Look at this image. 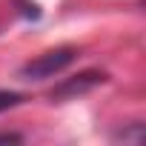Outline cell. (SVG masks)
Wrapping results in <instances>:
<instances>
[{
    "mask_svg": "<svg viewBox=\"0 0 146 146\" xmlns=\"http://www.w3.org/2000/svg\"><path fill=\"white\" fill-rule=\"evenodd\" d=\"M78 57V49L72 46H60V49H49L43 54H37L35 60H29L20 69V78L26 80H43V78H54L57 72H63L72 60Z\"/></svg>",
    "mask_w": 146,
    "mask_h": 146,
    "instance_id": "1",
    "label": "cell"
},
{
    "mask_svg": "<svg viewBox=\"0 0 146 146\" xmlns=\"http://www.w3.org/2000/svg\"><path fill=\"white\" fill-rule=\"evenodd\" d=\"M17 6H20V15H23V17H32V20H37V17H40V9H37L35 3H26V0H17Z\"/></svg>",
    "mask_w": 146,
    "mask_h": 146,
    "instance_id": "4",
    "label": "cell"
},
{
    "mask_svg": "<svg viewBox=\"0 0 146 146\" xmlns=\"http://www.w3.org/2000/svg\"><path fill=\"white\" fill-rule=\"evenodd\" d=\"M106 80H109L106 72L89 69V72H80V75H75V78L57 83V86L49 92V98H52V100H75V98H80V95H89L92 89H98V86L106 83Z\"/></svg>",
    "mask_w": 146,
    "mask_h": 146,
    "instance_id": "2",
    "label": "cell"
},
{
    "mask_svg": "<svg viewBox=\"0 0 146 146\" xmlns=\"http://www.w3.org/2000/svg\"><path fill=\"white\" fill-rule=\"evenodd\" d=\"M17 103H23V95H17V92H0V112L15 109Z\"/></svg>",
    "mask_w": 146,
    "mask_h": 146,
    "instance_id": "3",
    "label": "cell"
},
{
    "mask_svg": "<svg viewBox=\"0 0 146 146\" xmlns=\"http://www.w3.org/2000/svg\"><path fill=\"white\" fill-rule=\"evenodd\" d=\"M23 137L15 135V132H0V143H20Z\"/></svg>",
    "mask_w": 146,
    "mask_h": 146,
    "instance_id": "5",
    "label": "cell"
}]
</instances>
